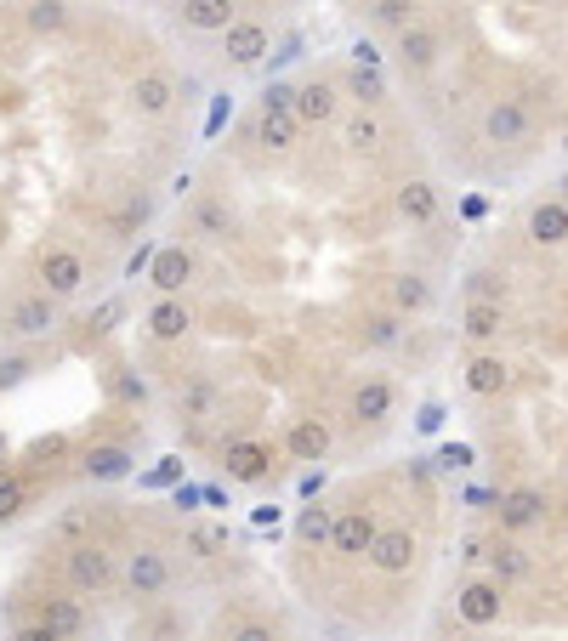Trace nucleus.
<instances>
[{
	"mask_svg": "<svg viewBox=\"0 0 568 641\" xmlns=\"http://www.w3.org/2000/svg\"><path fill=\"white\" fill-rule=\"evenodd\" d=\"M483 556H489V568H495V585H512V579L529 573V556H523V545H512V539H500L495 551H483Z\"/></svg>",
	"mask_w": 568,
	"mask_h": 641,
	"instance_id": "25",
	"label": "nucleus"
},
{
	"mask_svg": "<svg viewBox=\"0 0 568 641\" xmlns=\"http://www.w3.org/2000/svg\"><path fill=\"white\" fill-rule=\"evenodd\" d=\"M461 619L478 624V630L500 619V585L495 579H472V585L461 590Z\"/></svg>",
	"mask_w": 568,
	"mask_h": 641,
	"instance_id": "12",
	"label": "nucleus"
},
{
	"mask_svg": "<svg viewBox=\"0 0 568 641\" xmlns=\"http://www.w3.org/2000/svg\"><path fill=\"white\" fill-rule=\"evenodd\" d=\"M364 341H370V347H387V341H398V324H392V318H370V324H364Z\"/></svg>",
	"mask_w": 568,
	"mask_h": 641,
	"instance_id": "40",
	"label": "nucleus"
},
{
	"mask_svg": "<svg viewBox=\"0 0 568 641\" xmlns=\"http://www.w3.org/2000/svg\"><path fill=\"white\" fill-rule=\"evenodd\" d=\"M364 556H370L381 573H404L409 562H415V534H409V528H381Z\"/></svg>",
	"mask_w": 568,
	"mask_h": 641,
	"instance_id": "10",
	"label": "nucleus"
},
{
	"mask_svg": "<svg viewBox=\"0 0 568 641\" xmlns=\"http://www.w3.org/2000/svg\"><path fill=\"white\" fill-rule=\"evenodd\" d=\"M177 471H182V460H160V466L148 471V483H177Z\"/></svg>",
	"mask_w": 568,
	"mask_h": 641,
	"instance_id": "46",
	"label": "nucleus"
},
{
	"mask_svg": "<svg viewBox=\"0 0 568 641\" xmlns=\"http://www.w3.org/2000/svg\"><path fill=\"white\" fill-rule=\"evenodd\" d=\"M216 403H222V398H216L211 381H194V386H182V392H177V409H182L188 420H211Z\"/></svg>",
	"mask_w": 568,
	"mask_h": 641,
	"instance_id": "28",
	"label": "nucleus"
},
{
	"mask_svg": "<svg viewBox=\"0 0 568 641\" xmlns=\"http://www.w3.org/2000/svg\"><path fill=\"white\" fill-rule=\"evenodd\" d=\"M506 330V301H466V335L472 341H495Z\"/></svg>",
	"mask_w": 568,
	"mask_h": 641,
	"instance_id": "23",
	"label": "nucleus"
},
{
	"mask_svg": "<svg viewBox=\"0 0 568 641\" xmlns=\"http://www.w3.org/2000/svg\"><path fill=\"white\" fill-rule=\"evenodd\" d=\"M438 460H444V466H472V449H466V443H444Z\"/></svg>",
	"mask_w": 568,
	"mask_h": 641,
	"instance_id": "44",
	"label": "nucleus"
},
{
	"mask_svg": "<svg viewBox=\"0 0 568 641\" xmlns=\"http://www.w3.org/2000/svg\"><path fill=\"white\" fill-rule=\"evenodd\" d=\"M182 23L188 29H233L239 6L233 0H182Z\"/></svg>",
	"mask_w": 568,
	"mask_h": 641,
	"instance_id": "16",
	"label": "nucleus"
},
{
	"mask_svg": "<svg viewBox=\"0 0 568 641\" xmlns=\"http://www.w3.org/2000/svg\"><path fill=\"white\" fill-rule=\"evenodd\" d=\"M188 551H194L199 562L222 556V551H228V528H216V522H199V528H188Z\"/></svg>",
	"mask_w": 568,
	"mask_h": 641,
	"instance_id": "30",
	"label": "nucleus"
},
{
	"mask_svg": "<svg viewBox=\"0 0 568 641\" xmlns=\"http://www.w3.org/2000/svg\"><path fill=\"white\" fill-rule=\"evenodd\" d=\"M398 216L404 222H432L438 216V193L426 188V182H404L398 188Z\"/></svg>",
	"mask_w": 568,
	"mask_h": 641,
	"instance_id": "24",
	"label": "nucleus"
},
{
	"mask_svg": "<svg viewBox=\"0 0 568 641\" xmlns=\"http://www.w3.org/2000/svg\"><path fill=\"white\" fill-rule=\"evenodd\" d=\"M177 505H182V511H194V505H199V488L182 483V488H177Z\"/></svg>",
	"mask_w": 568,
	"mask_h": 641,
	"instance_id": "50",
	"label": "nucleus"
},
{
	"mask_svg": "<svg viewBox=\"0 0 568 641\" xmlns=\"http://www.w3.org/2000/svg\"><path fill=\"white\" fill-rule=\"evenodd\" d=\"M188 324H194V318H188V307H182L177 295H165L160 307L148 312V335H154V341H182Z\"/></svg>",
	"mask_w": 568,
	"mask_h": 641,
	"instance_id": "22",
	"label": "nucleus"
},
{
	"mask_svg": "<svg viewBox=\"0 0 568 641\" xmlns=\"http://www.w3.org/2000/svg\"><path fill=\"white\" fill-rule=\"evenodd\" d=\"M91 528V511L86 505H74V511H63V522H57V534L63 539H74V545H80V534H86Z\"/></svg>",
	"mask_w": 568,
	"mask_h": 641,
	"instance_id": "36",
	"label": "nucleus"
},
{
	"mask_svg": "<svg viewBox=\"0 0 568 641\" xmlns=\"http://www.w3.org/2000/svg\"><path fill=\"white\" fill-rule=\"evenodd\" d=\"M222 120H228V97H216V108H211V125H205V131L216 137V125H222Z\"/></svg>",
	"mask_w": 568,
	"mask_h": 641,
	"instance_id": "49",
	"label": "nucleus"
},
{
	"mask_svg": "<svg viewBox=\"0 0 568 641\" xmlns=\"http://www.w3.org/2000/svg\"><path fill=\"white\" fill-rule=\"evenodd\" d=\"M290 454H296V460H324V454H330V426H324L319 415L296 420V426H290Z\"/></svg>",
	"mask_w": 568,
	"mask_h": 641,
	"instance_id": "19",
	"label": "nucleus"
},
{
	"mask_svg": "<svg viewBox=\"0 0 568 641\" xmlns=\"http://www.w3.org/2000/svg\"><path fill=\"white\" fill-rule=\"evenodd\" d=\"M540 494H534V488H517L512 500L500 505V522H506V528H529V522H540Z\"/></svg>",
	"mask_w": 568,
	"mask_h": 641,
	"instance_id": "29",
	"label": "nucleus"
},
{
	"mask_svg": "<svg viewBox=\"0 0 568 641\" xmlns=\"http://www.w3.org/2000/svg\"><path fill=\"white\" fill-rule=\"evenodd\" d=\"M222 46H228V63L250 69V63H262V57H267L273 35H267V23H256V18H239L233 29H222Z\"/></svg>",
	"mask_w": 568,
	"mask_h": 641,
	"instance_id": "4",
	"label": "nucleus"
},
{
	"mask_svg": "<svg viewBox=\"0 0 568 641\" xmlns=\"http://www.w3.org/2000/svg\"><path fill=\"white\" fill-rule=\"evenodd\" d=\"M35 619L52 630V636L74 641L80 630H86V613H80V602H69V596H46V602L35 607Z\"/></svg>",
	"mask_w": 568,
	"mask_h": 641,
	"instance_id": "13",
	"label": "nucleus"
},
{
	"mask_svg": "<svg viewBox=\"0 0 568 641\" xmlns=\"http://www.w3.org/2000/svg\"><path fill=\"white\" fill-rule=\"evenodd\" d=\"M256 142L273 148V154H284V148L296 142V120H290V114H267V108H262V120H256Z\"/></svg>",
	"mask_w": 568,
	"mask_h": 641,
	"instance_id": "27",
	"label": "nucleus"
},
{
	"mask_svg": "<svg viewBox=\"0 0 568 641\" xmlns=\"http://www.w3.org/2000/svg\"><path fill=\"white\" fill-rule=\"evenodd\" d=\"M199 227H205V233H222V227H228V210L216 205V199H205V205H199Z\"/></svg>",
	"mask_w": 568,
	"mask_h": 641,
	"instance_id": "41",
	"label": "nucleus"
},
{
	"mask_svg": "<svg viewBox=\"0 0 568 641\" xmlns=\"http://www.w3.org/2000/svg\"><path fill=\"white\" fill-rule=\"evenodd\" d=\"M466 386H472L478 398H500V392L512 386V369H506V358H495V352H478V358L466 364Z\"/></svg>",
	"mask_w": 568,
	"mask_h": 641,
	"instance_id": "11",
	"label": "nucleus"
},
{
	"mask_svg": "<svg viewBox=\"0 0 568 641\" xmlns=\"http://www.w3.org/2000/svg\"><path fill=\"white\" fill-rule=\"evenodd\" d=\"M398 57H404L409 74H426L432 63H438V35H432V29H421V23H409L404 40H398Z\"/></svg>",
	"mask_w": 568,
	"mask_h": 641,
	"instance_id": "15",
	"label": "nucleus"
},
{
	"mask_svg": "<svg viewBox=\"0 0 568 641\" xmlns=\"http://www.w3.org/2000/svg\"><path fill=\"white\" fill-rule=\"evenodd\" d=\"M347 91H353L358 103H375V97H387V91H381V74H375V69H353Z\"/></svg>",
	"mask_w": 568,
	"mask_h": 641,
	"instance_id": "35",
	"label": "nucleus"
},
{
	"mask_svg": "<svg viewBox=\"0 0 568 641\" xmlns=\"http://www.w3.org/2000/svg\"><path fill=\"white\" fill-rule=\"evenodd\" d=\"M353 57H358V69H375V63H381V52H375L370 40H358V46H353Z\"/></svg>",
	"mask_w": 568,
	"mask_h": 641,
	"instance_id": "47",
	"label": "nucleus"
},
{
	"mask_svg": "<svg viewBox=\"0 0 568 641\" xmlns=\"http://www.w3.org/2000/svg\"><path fill=\"white\" fill-rule=\"evenodd\" d=\"M262 108H267V114H290V86H267L262 91Z\"/></svg>",
	"mask_w": 568,
	"mask_h": 641,
	"instance_id": "43",
	"label": "nucleus"
},
{
	"mask_svg": "<svg viewBox=\"0 0 568 641\" xmlns=\"http://www.w3.org/2000/svg\"><path fill=\"white\" fill-rule=\"evenodd\" d=\"M12 641H63V636H52V630H46L40 619H23L18 630H12Z\"/></svg>",
	"mask_w": 568,
	"mask_h": 641,
	"instance_id": "42",
	"label": "nucleus"
},
{
	"mask_svg": "<svg viewBox=\"0 0 568 641\" xmlns=\"http://www.w3.org/2000/svg\"><path fill=\"white\" fill-rule=\"evenodd\" d=\"M23 505H29V483H23L18 471H0V522L23 517Z\"/></svg>",
	"mask_w": 568,
	"mask_h": 641,
	"instance_id": "32",
	"label": "nucleus"
},
{
	"mask_svg": "<svg viewBox=\"0 0 568 641\" xmlns=\"http://www.w3.org/2000/svg\"><path fill=\"white\" fill-rule=\"evenodd\" d=\"M63 18H69L63 6H29V23H35L40 35H46V29H63Z\"/></svg>",
	"mask_w": 568,
	"mask_h": 641,
	"instance_id": "39",
	"label": "nucleus"
},
{
	"mask_svg": "<svg viewBox=\"0 0 568 641\" xmlns=\"http://www.w3.org/2000/svg\"><path fill=\"white\" fill-rule=\"evenodd\" d=\"M233 641H279L273 624H245V630H233Z\"/></svg>",
	"mask_w": 568,
	"mask_h": 641,
	"instance_id": "45",
	"label": "nucleus"
},
{
	"mask_svg": "<svg viewBox=\"0 0 568 641\" xmlns=\"http://www.w3.org/2000/svg\"><path fill=\"white\" fill-rule=\"evenodd\" d=\"M336 114V86L330 80H307L302 91H290V120L296 125H324Z\"/></svg>",
	"mask_w": 568,
	"mask_h": 641,
	"instance_id": "7",
	"label": "nucleus"
},
{
	"mask_svg": "<svg viewBox=\"0 0 568 641\" xmlns=\"http://www.w3.org/2000/svg\"><path fill=\"white\" fill-rule=\"evenodd\" d=\"M52 324H57L52 295H23L18 307H12V330H18V335H46Z\"/></svg>",
	"mask_w": 568,
	"mask_h": 641,
	"instance_id": "18",
	"label": "nucleus"
},
{
	"mask_svg": "<svg viewBox=\"0 0 568 641\" xmlns=\"http://www.w3.org/2000/svg\"><path fill=\"white\" fill-rule=\"evenodd\" d=\"M63 573H69L74 590H86V596H103L120 573H114V551H103L97 539H80V545H69V556H63Z\"/></svg>",
	"mask_w": 568,
	"mask_h": 641,
	"instance_id": "1",
	"label": "nucleus"
},
{
	"mask_svg": "<svg viewBox=\"0 0 568 641\" xmlns=\"http://www.w3.org/2000/svg\"><path fill=\"white\" fill-rule=\"evenodd\" d=\"M125 103H131V114H142V120H160V114H171V103H177V80L160 74V69H148V74L131 80Z\"/></svg>",
	"mask_w": 568,
	"mask_h": 641,
	"instance_id": "3",
	"label": "nucleus"
},
{
	"mask_svg": "<svg viewBox=\"0 0 568 641\" xmlns=\"http://www.w3.org/2000/svg\"><path fill=\"white\" fill-rule=\"evenodd\" d=\"M426 301H432V290H426V278H415V273H398V278H392V307L421 312Z\"/></svg>",
	"mask_w": 568,
	"mask_h": 641,
	"instance_id": "31",
	"label": "nucleus"
},
{
	"mask_svg": "<svg viewBox=\"0 0 568 641\" xmlns=\"http://www.w3.org/2000/svg\"><path fill=\"white\" fill-rule=\"evenodd\" d=\"M392 415V386L387 381H364L353 392V420L358 426H381Z\"/></svg>",
	"mask_w": 568,
	"mask_h": 641,
	"instance_id": "17",
	"label": "nucleus"
},
{
	"mask_svg": "<svg viewBox=\"0 0 568 641\" xmlns=\"http://www.w3.org/2000/svg\"><path fill=\"white\" fill-rule=\"evenodd\" d=\"M330 522H336V517H330L324 505H307V511H302V539H307V545H324V539H330Z\"/></svg>",
	"mask_w": 568,
	"mask_h": 641,
	"instance_id": "34",
	"label": "nucleus"
},
{
	"mask_svg": "<svg viewBox=\"0 0 568 641\" xmlns=\"http://www.w3.org/2000/svg\"><path fill=\"white\" fill-rule=\"evenodd\" d=\"M381 137H387V131H381V120H375V114H353V120H347V131H341V142H347L353 154H375V148H381Z\"/></svg>",
	"mask_w": 568,
	"mask_h": 641,
	"instance_id": "26",
	"label": "nucleus"
},
{
	"mask_svg": "<svg viewBox=\"0 0 568 641\" xmlns=\"http://www.w3.org/2000/svg\"><path fill=\"white\" fill-rule=\"evenodd\" d=\"M375 18H381V23H398V29H409V23H415V6H404V0H381V6H375Z\"/></svg>",
	"mask_w": 568,
	"mask_h": 641,
	"instance_id": "38",
	"label": "nucleus"
},
{
	"mask_svg": "<svg viewBox=\"0 0 568 641\" xmlns=\"http://www.w3.org/2000/svg\"><path fill=\"white\" fill-rule=\"evenodd\" d=\"M86 477H97V483H114V477H131V454L120 449V443H97V449H86Z\"/></svg>",
	"mask_w": 568,
	"mask_h": 641,
	"instance_id": "21",
	"label": "nucleus"
},
{
	"mask_svg": "<svg viewBox=\"0 0 568 641\" xmlns=\"http://www.w3.org/2000/svg\"><path fill=\"white\" fill-rule=\"evenodd\" d=\"M142 222H148V199H142V193H125L120 210H114V222H108V227H114V233L125 239V233H137Z\"/></svg>",
	"mask_w": 568,
	"mask_h": 641,
	"instance_id": "33",
	"label": "nucleus"
},
{
	"mask_svg": "<svg viewBox=\"0 0 568 641\" xmlns=\"http://www.w3.org/2000/svg\"><path fill=\"white\" fill-rule=\"evenodd\" d=\"M222 466H228L233 483H262L267 471H273V449H267V443H228V449H222Z\"/></svg>",
	"mask_w": 568,
	"mask_h": 641,
	"instance_id": "9",
	"label": "nucleus"
},
{
	"mask_svg": "<svg viewBox=\"0 0 568 641\" xmlns=\"http://www.w3.org/2000/svg\"><path fill=\"white\" fill-rule=\"evenodd\" d=\"M529 239L540 244V250H557V244L568 239V210H563V199H546V205H534Z\"/></svg>",
	"mask_w": 568,
	"mask_h": 641,
	"instance_id": "14",
	"label": "nucleus"
},
{
	"mask_svg": "<svg viewBox=\"0 0 568 641\" xmlns=\"http://www.w3.org/2000/svg\"><path fill=\"white\" fill-rule=\"evenodd\" d=\"M483 137L489 142H523L529 137V108L517 103V97L489 103V114H483Z\"/></svg>",
	"mask_w": 568,
	"mask_h": 641,
	"instance_id": "8",
	"label": "nucleus"
},
{
	"mask_svg": "<svg viewBox=\"0 0 568 641\" xmlns=\"http://www.w3.org/2000/svg\"><path fill=\"white\" fill-rule=\"evenodd\" d=\"M375 534H381V528H375V511L370 505H353V511H341V517L330 522V551L353 562V556H364L375 545Z\"/></svg>",
	"mask_w": 568,
	"mask_h": 641,
	"instance_id": "2",
	"label": "nucleus"
},
{
	"mask_svg": "<svg viewBox=\"0 0 568 641\" xmlns=\"http://www.w3.org/2000/svg\"><path fill=\"white\" fill-rule=\"evenodd\" d=\"M0 460H6V437H0Z\"/></svg>",
	"mask_w": 568,
	"mask_h": 641,
	"instance_id": "51",
	"label": "nucleus"
},
{
	"mask_svg": "<svg viewBox=\"0 0 568 641\" xmlns=\"http://www.w3.org/2000/svg\"><path fill=\"white\" fill-rule=\"evenodd\" d=\"M23 369H29V364H23V358H6V364H0V386H12V381H18V375H23Z\"/></svg>",
	"mask_w": 568,
	"mask_h": 641,
	"instance_id": "48",
	"label": "nucleus"
},
{
	"mask_svg": "<svg viewBox=\"0 0 568 641\" xmlns=\"http://www.w3.org/2000/svg\"><path fill=\"white\" fill-rule=\"evenodd\" d=\"M125 585H131V596H160V590L171 585V562L142 545V551H131V562H125Z\"/></svg>",
	"mask_w": 568,
	"mask_h": 641,
	"instance_id": "5",
	"label": "nucleus"
},
{
	"mask_svg": "<svg viewBox=\"0 0 568 641\" xmlns=\"http://www.w3.org/2000/svg\"><path fill=\"white\" fill-rule=\"evenodd\" d=\"M148 278H154L165 295H177L182 284L194 278V256H188V250H160V256H154V267H148Z\"/></svg>",
	"mask_w": 568,
	"mask_h": 641,
	"instance_id": "20",
	"label": "nucleus"
},
{
	"mask_svg": "<svg viewBox=\"0 0 568 641\" xmlns=\"http://www.w3.org/2000/svg\"><path fill=\"white\" fill-rule=\"evenodd\" d=\"M40 278H46V295H74L86 284V261L74 250H40Z\"/></svg>",
	"mask_w": 568,
	"mask_h": 641,
	"instance_id": "6",
	"label": "nucleus"
},
{
	"mask_svg": "<svg viewBox=\"0 0 568 641\" xmlns=\"http://www.w3.org/2000/svg\"><path fill=\"white\" fill-rule=\"evenodd\" d=\"M114 398H120V403H142V398H148V386H142L137 375H125V369H114Z\"/></svg>",
	"mask_w": 568,
	"mask_h": 641,
	"instance_id": "37",
	"label": "nucleus"
}]
</instances>
